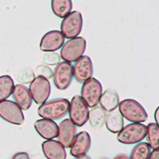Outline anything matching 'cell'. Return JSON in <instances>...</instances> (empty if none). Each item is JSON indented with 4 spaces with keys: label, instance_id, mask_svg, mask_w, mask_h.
<instances>
[{
    "label": "cell",
    "instance_id": "6da1fadb",
    "mask_svg": "<svg viewBox=\"0 0 159 159\" xmlns=\"http://www.w3.org/2000/svg\"><path fill=\"white\" fill-rule=\"evenodd\" d=\"M70 101L66 98H56L46 101L39 106L37 112L41 118L57 120L64 117L68 113Z\"/></svg>",
    "mask_w": 159,
    "mask_h": 159
},
{
    "label": "cell",
    "instance_id": "7a4b0ae2",
    "mask_svg": "<svg viewBox=\"0 0 159 159\" xmlns=\"http://www.w3.org/2000/svg\"><path fill=\"white\" fill-rule=\"evenodd\" d=\"M118 111L123 118L133 123H143L148 119V113L144 107L136 100L131 98L119 102Z\"/></svg>",
    "mask_w": 159,
    "mask_h": 159
},
{
    "label": "cell",
    "instance_id": "3957f363",
    "mask_svg": "<svg viewBox=\"0 0 159 159\" xmlns=\"http://www.w3.org/2000/svg\"><path fill=\"white\" fill-rule=\"evenodd\" d=\"M147 134V126L142 123H131L118 133L117 140L125 145H133L141 142Z\"/></svg>",
    "mask_w": 159,
    "mask_h": 159
},
{
    "label": "cell",
    "instance_id": "277c9868",
    "mask_svg": "<svg viewBox=\"0 0 159 159\" xmlns=\"http://www.w3.org/2000/svg\"><path fill=\"white\" fill-rule=\"evenodd\" d=\"M87 46L86 39L83 37H75L65 42L61 47L60 58L64 61L71 63L75 62L84 54Z\"/></svg>",
    "mask_w": 159,
    "mask_h": 159
},
{
    "label": "cell",
    "instance_id": "5b68a950",
    "mask_svg": "<svg viewBox=\"0 0 159 159\" xmlns=\"http://www.w3.org/2000/svg\"><path fill=\"white\" fill-rule=\"evenodd\" d=\"M68 112L70 115V120L75 126L82 127L88 121L89 107L79 95H75L71 98Z\"/></svg>",
    "mask_w": 159,
    "mask_h": 159
},
{
    "label": "cell",
    "instance_id": "8992f818",
    "mask_svg": "<svg viewBox=\"0 0 159 159\" xmlns=\"http://www.w3.org/2000/svg\"><path fill=\"white\" fill-rule=\"evenodd\" d=\"M83 26V18L81 12L77 11H70L65 16L61 23V34L65 38L71 39L78 37Z\"/></svg>",
    "mask_w": 159,
    "mask_h": 159
},
{
    "label": "cell",
    "instance_id": "52a82bcc",
    "mask_svg": "<svg viewBox=\"0 0 159 159\" xmlns=\"http://www.w3.org/2000/svg\"><path fill=\"white\" fill-rule=\"evenodd\" d=\"M103 88L97 79L90 78L83 83L81 89V98L85 101L89 108H94L98 105L99 98L102 94Z\"/></svg>",
    "mask_w": 159,
    "mask_h": 159
},
{
    "label": "cell",
    "instance_id": "ba28073f",
    "mask_svg": "<svg viewBox=\"0 0 159 159\" xmlns=\"http://www.w3.org/2000/svg\"><path fill=\"white\" fill-rule=\"evenodd\" d=\"M29 92H30L31 96L35 104L39 106L44 104L49 99L51 94L50 80L42 76H36L31 81Z\"/></svg>",
    "mask_w": 159,
    "mask_h": 159
},
{
    "label": "cell",
    "instance_id": "9c48e42d",
    "mask_svg": "<svg viewBox=\"0 0 159 159\" xmlns=\"http://www.w3.org/2000/svg\"><path fill=\"white\" fill-rule=\"evenodd\" d=\"M53 83L59 91L67 90L74 79L73 66L70 63L62 61L56 65L53 71Z\"/></svg>",
    "mask_w": 159,
    "mask_h": 159
},
{
    "label": "cell",
    "instance_id": "30bf717a",
    "mask_svg": "<svg viewBox=\"0 0 159 159\" xmlns=\"http://www.w3.org/2000/svg\"><path fill=\"white\" fill-rule=\"evenodd\" d=\"M0 117L13 125H22L25 121L22 110L16 103L10 100L0 102Z\"/></svg>",
    "mask_w": 159,
    "mask_h": 159
},
{
    "label": "cell",
    "instance_id": "8fae6325",
    "mask_svg": "<svg viewBox=\"0 0 159 159\" xmlns=\"http://www.w3.org/2000/svg\"><path fill=\"white\" fill-rule=\"evenodd\" d=\"M73 75L75 80L79 83H84L93 77V66L89 56L82 55L73 66Z\"/></svg>",
    "mask_w": 159,
    "mask_h": 159
},
{
    "label": "cell",
    "instance_id": "7c38bea8",
    "mask_svg": "<svg viewBox=\"0 0 159 159\" xmlns=\"http://www.w3.org/2000/svg\"><path fill=\"white\" fill-rule=\"evenodd\" d=\"M65 37L59 31H51L42 37L40 41V50L42 52H55L61 49Z\"/></svg>",
    "mask_w": 159,
    "mask_h": 159
},
{
    "label": "cell",
    "instance_id": "4fadbf2b",
    "mask_svg": "<svg viewBox=\"0 0 159 159\" xmlns=\"http://www.w3.org/2000/svg\"><path fill=\"white\" fill-rule=\"evenodd\" d=\"M76 135V126L70 120V118H66L58 126V134L57 139L60 142L64 148H70L73 143L75 137Z\"/></svg>",
    "mask_w": 159,
    "mask_h": 159
},
{
    "label": "cell",
    "instance_id": "5bb4252c",
    "mask_svg": "<svg viewBox=\"0 0 159 159\" xmlns=\"http://www.w3.org/2000/svg\"><path fill=\"white\" fill-rule=\"evenodd\" d=\"M91 136L87 132H80L75 135L73 143L70 147V153L74 157H80L85 155L91 148Z\"/></svg>",
    "mask_w": 159,
    "mask_h": 159
},
{
    "label": "cell",
    "instance_id": "9a60e30c",
    "mask_svg": "<svg viewBox=\"0 0 159 159\" xmlns=\"http://www.w3.org/2000/svg\"><path fill=\"white\" fill-rule=\"evenodd\" d=\"M42 151L47 159H66V148L56 140L50 139L42 143Z\"/></svg>",
    "mask_w": 159,
    "mask_h": 159
},
{
    "label": "cell",
    "instance_id": "2e32d148",
    "mask_svg": "<svg viewBox=\"0 0 159 159\" xmlns=\"http://www.w3.org/2000/svg\"><path fill=\"white\" fill-rule=\"evenodd\" d=\"M34 129L37 134L46 140L53 139L58 134V125L53 120L41 118L34 122Z\"/></svg>",
    "mask_w": 159,
    "mask_h": 159
},
{
    "label": "cell",
    "instance_id": "e0dca14e",
    "mask_svg": "<svg viewBox=\"0 0 159 159\" xmlns=\"http://www.w3.org/2000/svg\"><path fill=\"white\" fill-rule=\"evenodd\" d=\"M12 98L14 103H16L17 106L24 111H27L31 108L33 104V98L31 93L29 92V89L23 84H17L13 87L12 90Z\"/></svg>",
    "mask_w": 159,
    "mask_h": 159
},
{
    "label": "cell",
    "instance_id": "ac0fdd59",
    "mask_svg": "<svg viewBox=\"0 0 159 159\" xmlns=\"http://www.w3.org/2000/svg\"><path fill=\"white\" fill-rule=\"evenodd\" d=\"M119 95L114 90H106L99 98V104L106 112H111L116 110L119 105Z\"/></svg>",
    "mask_w": 159,
    "mask_h": 159
},
{
    "label": "cell",
    "instance_id": "d6986e66",
    "mask_svg": "<svg viewBox=\"0 0 159 159\" xmlns=\"http://www.w3.org/2000/svg\"><path fill=\"white\" fill-rule=\"evenodd\" d=\"M105 124L108 131H110L112 134H118L124 127L123 116L119 112V111L114 110L108 113Z\"/></svg>",
    "mask_w": 159,
    "mask_h": 159
},
{
    "label": "cell",
    "instance_id": "ffe728a7",
    "mask_svg": "<svg viewBox=\"0 0 159 159\" xmlns=\"http://www.w3.org/2000/svg\"><path fill=\"white\" fill-rule=\"evenodd\" d=\"M106 117L107 112L100 106H95L94 108H92L91 111H89L88 121L93 129H102L105 125Z\"/></svg>",
    "mask_w": 159,
    "mask_h": 159
},
{
    "label": "cell",
    "instance_id": "44dd1931",
    "mask_svg": "<svg viewBox=\"0 0 159 159\" xmlns=\"http://www.w3.org/2000/svg\"><path fill=\"white\" fill-rule=\"evenodd\" d=\"M71 0H52V10L57 17L64 18L71 11Z\"/></svg>",
    "mask_w": 159,
    "mask_h": 159
},
{
    "label": "cell",
    "instance_id": "7402d4cb",
    "mask_svg": "<svg viewBox=\"0 0 159 159\" xmlns=\"http://www.w3.org/2000/svg\"><path fill=\"white\" fill-rule=\"evenodd\" d=\"M14 83L10 75L0 76V102L7 100L12 93Z\"/></svg>",
    "mask_w": 159,
    "mask_h": 159
},
{
    "label": "cell",
    "instance_id": "603a6c76",
    "mask_svg": "<svg viewBox=\"0 0 159 159\" xmlns=\"http://www.w3.org/2000/svg\"><path fill=\"white\" fill-rule=\"evenodd\" d=\"M146 137L151 149L157 150L159 147V126L156 123H150L147 126Z\"/></svg>",
    "mask_w": 159,
    "mask_h": 159
},
{
    "label": "cell",
    "instance_id": "cb8c5ba5",
    "mask_svg": "<svg viewBox=\"0 0 159 159\" xmlns=\"http://www.w3.org/2000/svg\"><path fill=\"white\" fill-rule=\"evenodd\" d=\"M151 147L147 142H139L134 147L129 159H149Z\"/></svg>",
    "mask_w": 159,
    "mask_h": 159
},
{
    "label": "cell",
    "instance_id": "d4e9b609",
    "mask_svg": "<svg viewBox=\"0 0 159 159\" xmlns=\"http://www.w3.org/2000/svg\"><path fill=\"white\" fill-rule=\"evenodd\" d=\"M34 74L38 76H42V77L50 80L51 78H52L53 71L52 70L51 68H49L46 65H39L36 67V69L34 70Z\"/></svg>",
    "mask_w": 159,
    "mask_h": 159
},
{
    "label": "cell",
    "instance_id": "484cf974",
    "mask_svg": "<svg viewBox=\"0 0 159 159\" xmlns=\"http://www.w3.org/2000/svg\"><path fill=\"white\" fill-rule=\"evenodd\" d=\"M43 61L47 65H57L60 62V55L54 52H48L43 55Z\"/></svg>",
    "mask_w": 159,
    "mask_h": 159
},
{
    "label": "cell",
    "instance_id": "4316f807",
    "mask_svg": "<svg viewBox=\"0 0 159 159\" xmlns=\"http://www.w3.org/2000/svg\"><path fill=\"white\" fill-rule=\"evenodd\" d=\"M11 159H31L30 156H29V154L25 152H19L17 153H16Z\"/></svg>",
    "mask_w": 159,
    "mask_h": 159
},
{
    "label": "cell",
    "instance_id": "83f0119b",
    "mask_svg": "<svg viewBox=\"0 0 159 159\" xmlns=\"http://www.w3.org/2000/svg\"><path fill=\"white\" fill-rule=\"evenodd\" d=\"M149 159H159V151H158V149L153 150V152H151Z\"/></svg>",
    "mask_w": 159,
    "mask_h": 159
},
{
    "label": "cell",
    "instance_id": "f1b7e54d",
    "mask_svg": "<svg viewBox=\"0 0 159 159\" xmlns=\"http://www.w3.org/2000/svg\"><path fill=\"white\" fill-rule=\"evenodd\" d=\"M113 159H129V157L127 155V154H124V153H120V154H117L115 156Z\"/></svg>",
    "mask_w": 159,
    "mask_h": 159
},
{
    "label": "cell",
    "instance_id": "f546056e",
    "mask_svg": "<svg viewBox=\"0 0 159 159\" xmlns=\"http://www.w3.org/2000/svg\"><path fill=\"white\" fill-rule=\"evenodd\" d=\"M154 118H155V123L158 125L159 124V108H157L154 112Z\"/></svg>",
    "mask_w": 159,
    "mask_h": 159
},
{
    "label": "cell",
    "instance_id": "4dcf8cb0",
    "mask_svg": "<svg viewBox=\"0 0 159 159\" xmlns=\"http://www.w3.org/2000/svg\"><path fill=\"white\" fill-rule=\"evenodd\" d=\"M75 159H92L89 155H87V154H85V155H83V156H80V157H76Z\"/></svg>",
    "mask_w": 159,
    "mask_h": 159
},
{
    "label": "cell",
    "instance_id": "1f68e13d",
    "mask_svg": "<svg viewBox=\"0 0 159 159\" xmlns=\"http://www.w3.org/2000/svg\"><path fill=\"white\" fill-rule=\"evenodd\" d=\"M101 159H107V158H101Z\"/></svg>",
    "mask_w": 159,
    "mask_h": 159
}]
</instances>
